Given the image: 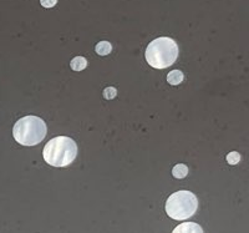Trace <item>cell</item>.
<instances>
[{
  "label": "cell",
  "mask_w": 249,
  "mask_h": 233,
  "mask_svg": "<svg viewBox=\"0 0 249 233\" xmlns=\"http://www.w3.org/2000/svg\"><path fill=\"white\" fill-rule=\"evenodd\" d=\"M77 156V145L68 136L51 139L45 145L43 157L46 163L54 167H65L75 161Z\"/></svg>",
  "instance_id": "obj_1"
},
{
  "label": "cell",
  "mask_w": 249,
  "mask_h": 233,
  "mask_svg": "<svg viewBox=\"0 0 249 233\" xmlns=\"http://www.w3.org/2000/svg\"><path fill=\"white\" fill-rule=\"evenodd\" d=\"M178 56V45L175 40L161 36L148 44L144 57L148 65L155 69H166L175 64Z\"/></svg>",
  "instance_id": "obj_2"
},
{
  "label": "cell",
  "mask_w": 249,
  "mask_h": 233,
  "mask_svg": "<svg viewBox=\"0 0 249 233\" xmlns=\"http://www.w3.org/2000/svg\"><path fill=\"white\" fill-rule=\"evenodd\" d=\"M48 127L43 119L29 115L15 123L13 127V136L15 141L23 146H35L45 139Z\"/></svg>",
  "instance_id": "obj_3"
},
{
  "label": "cell",
  "mask_w": 249,
  "mask_h": 233,
  "mask_svg": "<svg viewBox=\"0 0 249 233\" xmlns=\"http://www.w3.org/2000/svg\"><path fill=\"white\" fill-rule=\"evenodd\" d=\"M164 208L171 218L183 221L196 214L198 208V199L191 191H177L168 197Z\"/></svg>",
  "instance_id": "obj_4"
},
{
  "label": "cell",
  "mask_w": 249,
  "mask_h": 233,
  "mask_svg": "<svg viewBox=\"0 0 249 233\" xmlns=\"http://www.w3.org/2000/svg\"><path fill=\"white\" fill-rule=\"evenodd\" d=\"M172 233H204L201 226L195 222H184L173 230Z\"/></svg>",
  "instance_id": "obj_5"
},
{
  "label": "cell",
  "mask_w": 249,
  "mask_h": 233,
  "mask_svg": "<svg viewBox=\"0 0 249 233\" xmlns=\"http://www.w3.org/2000/svg\"><path fill=\"white\" fill-rule=\"evenodd\" d=\"M183 72H181V70H173V72H168L167 75V83L170 84V85H178V84H181L182 81H183Z\"/></svg>",
  "instance_id": "obj_6"
},
{
  "label": "cell",
  "mask_w": 249,
  "mask_h": 233,
  "mask_svg": "<svg viewBox=\"0 0 249 233\" xmlns=\"http://www.w3.org/2000/svg\"><path fill=\"white\" fill-rule=\"evenodd\" d=\"M70 66L74 72H82V70L86 69V66H88V60L84 56H76L71 60Z\"/></svg>",
  "instance_id": "obj_7"
},
{
  "label": "cell",
  "mask_w": 249,
  "mask_h": 233,
  "mask_svg": "<svg viewBox=\"0 0 249 233\" xmlns=\"http://www.w3.org/2000/svg\"><path fill=\"white\" fill-rule=\"evenodd\" d=\"M95 50L101 56H106V55H108L112 52V45L108 41H100L96 45V48H95Z\"/></svg>",
  "instance_id": "obj_8"
},
{
  "label": "cell",
  "mask_w": 249,
  "mask_h": 233,
  "mask_svg": "<svg viewBox=\"0 0 249 233\" xmlns=\"http://www.w3.org/2000/svg\"><path fill=\"white\" fill-rule=\"evenodd\" d=\"M188 174V167L183 163H178L176 165L172 170V175L176 177V179H184Z\"/></svg>",
  "instance_id": "obj_9"
},
{
  "label": "cell",
  "mask_w": 249,
  "mask_h": 233,
  "mask_svg": "<svg viewBox=\"0 0 249 233\" xmlns=\"http://www.w3.org/2000/svg\"><path fill=\"white\" fill-rule=\"evenodd\" d=\"M241 161V155L235 152V151H232L230 154L227 155V162L230 163V165H237L238 162Z\"/></svg>",
  "instance_id": "obj_10"
},
{
  "label": "cell",
  "mask_w": 249,
  "mask_h": 233,
  "mask_svg": "<svg viewBox=\"0 0 249 233\" xmlns=\"http://www.w3.org/2000/svg\"><path fill=\"white\" fill-rule=\"evenodd\" d=\"M117 95V90L115 88H107L104 90V97L106 100H112L115 99Z\"/></svg>",
  "instance_id": "obj_11"
},
{
  "label": "cell",
  "mask_w": 249,
  "mask_h": 233,
  "mask_svg": "<svg viewBox=\"0 0 249 233\" xmlns=\"http://www.w3.org/2000/svg\"><path fill=\"white\" fill-rule=\"evenodd\" d=\"M57 0H40V4L44 8H53V6L56 5Z\"/></svg>",
  "instance_id": "obj_12"
}]
</instances>
